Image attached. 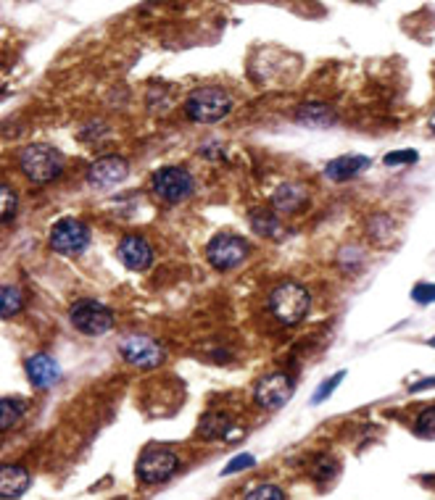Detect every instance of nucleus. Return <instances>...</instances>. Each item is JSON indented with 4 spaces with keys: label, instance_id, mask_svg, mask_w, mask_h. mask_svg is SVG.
<instances>
[{
    "label": "nucleus",
    "instance_id": "obj_1",
    "mask_svg": "<svg viewBox=\"0 0 435 500\" xmlns=\"http://www.w3.org/2000/svg\"><path fill=\"white\" fill-rule=\"evenodd\" d=\"M309 308H311L309 290L296 282H283L280 287H275L272 295H269V311H272L277 321L285 324V327L301 324V321L306 318V314H309Z\"/></svg>",
    "mask_w": 435,
    "mask_h": 500
},
{
    "label": "nucleus",
    "instance_id": "obj_2",
    "mask_svg": "<svg viewBox=\"0 0 435 500\" xmlns=\"http://www.w3.org/2000/svg\"><path fill=\"white\" fill-rule=\"evenodd\" d=\"M64 153L53 145H27V148L19 153V166L22 171L32 179L35 184H45L53 182L58 174L64 171Z\"/></svg>",
    "mask_w": 435,
    "mask_h": 500
},
{
    "label": "nucleus",
    "instance_id": "obj_3",
    "mask_svg": "<svg viewBox=\"0 0 435 500\" xmlns=\"http://www.w3.org/2000/svg\"><path fill=\"white\" fill-rule=\"evenodd\" d=\"M185 111L195 124H217L232 111V98L222 87H198L187 95Z\"/></svg>",
    "mask_w": 435,
    "mask_h": 500
},
{
    "label": "nucleus",
    "instance_id": "obj_4",
    "mask_svg": "<svg viewBox=\"0 0 435 500\" xmlns=\"http://www.w3.org/2000/svg\"><path fill=\"white\" fill-rule=\"evenodd\" d=\"M69 318L82 334H90V337L106 334V332L114 327V314H111V308H106L104 303L90 300V297L77 300V303L69 308Z\"/></svg>",
    "mask_w": 435,
    "mask_h": 500
},
{
    "label": "nucleus",
    "instance_id": "obj_5",
    "mask_svg": "<svg viewBox=\"0 0 435 500\" xmlns=\"http://www.w3.org/2000/svg\"><path fill=\"white\" fill-rule=\"evenodd\" d=\"M150 184H153V193L166 203H180L185 198H190L195 190L193 174L183 166H164L153 174Z\"/></svg>",
    "mask_w": 435,
    "mask_h": 500
},
{
    "label": "nucleus",
    "instance_id": "obj_6",
    "mask_svg": "<svg viewBox=\"0 0 435 500\" xmlns=\"http://www.w3.org/2000/svg\"><path fill=\"white\" fill-rule=\"evenodd\" d=\"M248 250H251V245L243 237L222 232V235H214V237L208 240L206 258L214 269L227 272V269H232V266H238V263H243L248 258Z\"/></svg>",
    "mask_w": 435,
    "mask_h": 500
},
{
    "label": "nucleus",
    "instance_id": "obj_7",
    "mask_svg": "<svg viewBox=\"0 0 435 500\" xmlns=\"http://www.w3.org/2000/svg\"><path fill=\"white\" fill-rule=\"evenodd\" d=\"M90 245V229L77 219H61L50 229V248L64 256H77Z\"/></svg>",
    "mask_w": 435,
    "mask_h": 500
},
{
    "label": "nucleus",
    "instance_id": "obj_8",
    "mask_svg": "<svg viewBox=\"0 0 435 500\" xmlns=\"http://www.w3.org/2000/svg\"><path fill=\"white\" fill-rule=\"evenodd\" d=\"M180 469V458L174 450H166V448H150L145 453L140 455L138 461V477L148 485H159V482H166L172 477L174 471Z\"/></svg>",
    "mask_w": 435,
    "mask_h": 500
},
{
    "label": "nucleus",
    "instance_id": "obj_9",
    "mask_svg": "<svg viewBox=\"0 0 435 500\" xmlns=\"http://www.w3.org/2000/svg\"><path fill=\"white\" fill-rule=\"evenodd\" d=\"M119 353L127 364L138 366V369H156L164 361V348L153 337L145 334H132L119 342Z\"/></svg>",
    "mask_w": 435,
    "mask_h": 500
},
{
    "label": "nucleus",
    "instance_id": "obj_10",
    "mask_svg": "<svg viewBox=\"0 0 435 500\" xmlns=\"http://www.w3.org/2000/svg\"><path fill=\"white\" fill-rule=\"evenodd\" d=\"M293 395V379L287 374H266L259 379V385L253 390L256 403L266 411L283 409Z\"/></svg>",
    "mask_w": 435,
    "mask_h": 500
},
{
    "label": "nucleus",
    "instance_id": "obj_11",
    "mask_svg": "<svg viewBox=\"0 0 435 500\" xmlns=\"http://www.w3.org/2000/svg\"><path fill=\"white\" fill-rule=\"evenodd\" d=\"M127 174H129V163L122 156H104L87 169V179H90L92 187L108 190V187L124 182Z\"/></svg>",
    "mask_w": 435,
    "mask_h": 500
},
{
    "label": "nucleus",
    "instance_id": "obj_12",
    "mask_svg": "<svg viewBox=\"0 0 435 500\" xmlns=\"http://www.w3.org/2000/svg\"><path fill=\"white\" fill-rule=\"evenodd\" d=\"M119 261L124 263L127 269H132V272H143V269H148L150 263H153V248H150V242L145 237H140V235H127L122 242H119Z\"/></svg>",
    "mask_w": 435,
    "mask_h": 500
},
{
    "label": "nucleus",
    "instance_id": "obj_13",
    "mask_svg": "<svg viewBox=\"0 0 435 500\" xmlns=\"http://www.w3.org/2000/svg\"><path fill=\"white\" fill-rule=\"evenodd\" d=\"M27 376H29L32 387L48 390V387H53L58 379H61V366H58V361L53 355L37 353V355H32V358L27 361Z\"/></svg>",
    "mask_w": 435,
    "mask_h": 500
},
{
    "label": "nucleus",
    "instance_id": "obj_14",
    "mask_svg": "<svg viewBox=\"0 0 435 500\" xmlns=\"http://www.w3.org/2000/svg\"><path fill=\"white\" fill-rule=\"evenodd\" d=\"M372 161L366 156H341V159H332L327 166H325V177L332 179V182H345L351 177H359L362 171L369 169Z\"/></svg>",
    "mask_w": 435,
    "mask_h": 500
},
{
    "label": "nucleus",
    "instance_id": "obj_15",
    "mask_svg": "<svg viewBox=\"0 0 435 500\" xmlns=\"http://www.w3.org/2000/svg\"><path fill=\"white\" fill-rule=\"evenodd\" d=\"M306 203V187L298 182H283L272 195V205L283 214H290Z\"/></svg>",
    "mask_w": 435,
    "mask_h": 500
},
{
    "label": "nucleus",
    "instance_id": "obj_16",
    "mask_svg": "<svg viewBox=\"0 0 435 500\" xmlns=\"http://www.w3.org/2000/svg\"><path fill=\"white\" fill-rule=\"evenodd\" d=\"M29 487V474L22 466H3L0 469V495L6 500L19 498Z\"/></svg>",
    "mask_w": 435,
    "mask_h": 500
},
{
    "label": "nucleus",
    "instance_id": "obj_17",
    "mask_svg": "<svg viewBox=\"0 0 435 500\" xmlns=\"http://www.w3.org/2000/svg\"><path fill=\"white\" fill-rule=\"evenodd\" d=\"M229 432H232V421L222 411L206 413L204 419L198 421V437L201 440H219V437H227Z\"/></svg>",
    "mask_w": 435,
    "mask_h": 500
},
{
    "label": "nucleus",
    "instance_id": "obj_18",
    "mask_svg": "<svg viewBox=\"0 0 435 500\" xmlns=\"http://www.w3.org/2000/svg\"><path fill=\"white\" fill-rule=\"evenodd\" d=\"M298 124H306V126H330L335 124V111L330 105L325 103H306L298 108Z\"/></svg>",
    "mask_w": 435,
    "mask_h": 500
},
{
    "label": "nucleus",
    "instance_id": "obj_19",
    "mask_svg": "<svg viewBox=\"0 0 435 500\" xmlns=\"http://www.w3.org/2000/svg\"><path fill=\"white\" fill-rule=\"evenodd\" d=\"M251 229L262 237H280L283 235V224L272 211H256L251 214Z\"/></svg>",
    "mask_w": 435,
    "mask_h": 500
},
{
    "label": "nucleus",
    "instance_id": "obj_20",
    "mask_svg": "<svg viewBox=\"0 0 435 500\" xmlns=\"http://www.w3.org/2000/svg\"><path fill=\"white\" fill-rule=\"evenodd\" d=\"M0 427H3V432H8L16 421L24 416V411H27V403L22 398H11V395H6L3 403H0Z\"/></svg>",
    "mask_w": 435,
    "mask_h": 500
},
{
    "label": "nucleus",
    "instance_id": "obj_21",
    "mask_svg": "<svg viewBox=\"0 0 435 500\" xmlns=\"http://www.w3.org/2000/svg\"><path fill=\"white\" fill-rule=\"evenodd\" d=\"M3 318H11V316H16L19 311H22V306H24V295H22V290L19 287H13V284H6L3 287Z\"/></svg>",
    "mask_w": 435,
    "mask_h": 500
},
{
    "label": "nucleus",
    "instance_id": "obj_22",
    "mask_svg": "<svg viewBox=\"0 0 435 500\" xmlns=\"http://www.w3.org/2000/svg\"><path fill=\"white\" fill-rule=\"evenodd\" d=\"M414 432L420 437H427V440H435V406L425 409L417 421H414Z\"/></svg>",
    "mask_w": 435,
    "mask_h": 500
},
{
    "label": "nucleus",
    "instance_id": "obj_23",
    "mask_svg": "<svg viewBox=\"0 0 435 500\" xmlns=\"http://www.w3.org/2000/svg\"><path fill=\"white\" fill-rule=\"evenodd\" d=\"M343 379H345V372H338V374H332L330 379H325V382H322V385L317 387V392L311 395V403H325V400H327V398L332 395V390L341 385Z\"/></svg>",
    "mask_w": 435,
    "mask_h": 500
},
{
    "label": "nucleus",
    "instance_id": "obj_24",
    "mask_svg": "<svg viewBox=\"0 0 435 500\" xmlns=\"http://www.w3.org/2000/svg\"><path fill=\"white\" fill-rule=\"evenodd\" d=\"M243 500H285V492L277 487V485H259V487H253Z\"/></svg>",
    "mask_w": 435,
    "mask_h": 500
},
{
    "label": "nucleus",
    "instance_id": "obj_25",
    "mask_svg": "<svg viewBox=\"0 0 435 500\" xmlns=\"http://www.w3.org/2000/svg\"><path fill=\"white\" fill-rule=\"evenodd\" d=\"M417 159H420L417 150H393L383 159V163L385 166H406V163H414Z\"/></svg>",
    "mask_w": 435,
    "mask_h": 500
},
{
    "label": "nucleus",
    "instance_id": "obj_26",
    "mask_svg": "<svg viewBox=\"0 0 435 500\" xmlns=\"http://www.w3.org/2000/svg\"><path fill=\"white\" fill-rule=\"evenodd\" d=\"M253 464H256V458H253L251 453H241V455H235V458L229 461L227 466L222 469V477H229V474H235V471H243V469H251Z\"/></svg>",
    "mask_w": 435,
    "mask_h": 500
},
{
    "label": "nucleus",
    "instance_id": "obj_27",
    "mask_svg": "<svg viewBox=\"0 0 435 500\" xmlns=\"http://www.w3.org/2000/svg\"><path fill=\"white\" fill-rule=\"evenodd\" d=\"M16 193H13L8 184H3V211H0V219L3 221H11L13 214H16Z\"/></svg>",
    "mask_w": 435,
    "mask_h": 500
},
{
    "label": "nucleus",
    "instance_id": "obj_28",
    "mask_svg": "<svg viewBox=\"0 0 435 500\" xmlns=\"http://www.w3.org/2000/svg\"><path fill=\"white\" fill-rule=\"evenodd\" d=\"M412 297H414V303H422V306H427V303H435V284L420 282L412 290Z\"/></svg>",
    "mask_w": 435,
    "mask_h": 500
},
{
    "label": "nucleus",
    "instance_id": "obj_29",
    "mask_svg": "<svg viewBox=\"0 0 435 500\" xmlns=\"http://www.w3.org/2000/svg\"><path fill=\"white\" fill-rule=\"evenodd\" d=\"M314 477L320 479H330L335 477V464H332V458H327V455H322L320 464L314 466Z\"/></svg>",
    "mask_w": 435,
    "mask_h": 500
},
{
    "label": "nucleus",
    "instance_id": "obj_30",
    "mask_svg": "<svg viewBox=\"0 0 435 500\" xmlns=\"http://www.w3.org/2000/svg\"><path fill=\"white\" fill-rule=\"evenodd\" d=\"M427 387H435V379H425V382H417V385H412L409 390H412V392H420V390H427Z\"/></svg>",
    "mask_w": 435,
    "mask_h": 500
},
{
    "label": "nucleus",
    "instance_id": "obj_31",
    "mask_svg": "<svg viewBox=\"0 0 435 500\" xmlns=\"http://www.w3.org/2000/svg\"><path fill=\"white\" fill-rule=\"evenodd\" d=\"M430 129H433V132H435V114L430 116Z\"/></svg>",
    "mask_w": 435,
    "mask_h": 500
},
{
    "label": "nucleus",
    "instance_id": "obj_32",
    "mask_svg": "<svg viewBox=\"0 0 435 500\" xmlns=\"http://www.w3.org/2000/svg\"><path fill=\"white\" fill-rule=\"evenodd\" d=\"M430 345H433V348H435V337H433V340H430Z\"/></svg>",
    "mask_w": 435,
    "mask_h": 500
}]
</instances>
